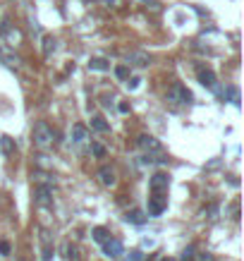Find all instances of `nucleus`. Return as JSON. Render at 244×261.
Masks as SVG:
<instances>
[{"mask_svg":"<svg viewBox=\"0 0 244 261\" xmlns=\"http://www.w3.org/2000/svg\"><path fill=\"white\" fill-rule=\"evenodd\" d=\"M31 139H34V144L38 146V149H48L55 139L53 127H51L48 122H36V125H34V132H31Z\"/></svg>","mask_w":244,"mask_h":261,"instance_id":"nucleus-1","label":"nucleus"},{"mask_svg":"<svg viewBox=\"0 0 244 261\" xmlns=\"http://www.w3.org/2000/svg\"><path fill=\"white\" fill-rule=\"evenodd\" d=\"M191 98H194L191 91L182 84H172L168 89V101H172V103H191Z\"/></svg>","mask_w":244,"mask_h":261,"instance_id":"nucleus-2","label":"nucleus"},{"mask_svg":"<svg viewBox=\"0 0 244 261\" xmlns=\"http://www.w3.org/2000/svg\"><path fill=\"white\" fill-rule=\"evenodd\" d=\"M149 187H151L153 194H165L168 187H170V177H168V173H163V170L153 173L151 175V180H149Z\"/></svg>","mask_w":244,"mask_h":261,"instance_id":"nucleus-3","label":"nucleus"},{"mask_svg":"<svg viewBox=\"0 0 244 261\" xmlns=\"http://www.w3.org/2000/svg\"><path fill=\"white\" fill-rule=\"evenodd\" d=\"M34 202L38 204V206H53V192H51V187L38 185L34 189Z\"/></svg>","mask_w":244,"mask_h":261,"instance_id":"nucleus-4","label":"nucleus"},{"mask_svg":"<svg viewBox=\"0 0 244 261\" xmlns=\"http://www.w3.org/2000/svg\"><path fill=\"white\" fill-rule=\"evenodd\" d=\"M122 242L120 240H115V237H108L106 242H103V254L108 257V259H117V257H122Z\"/></svg>","mask_w":244,"mask_h":261,"instance_id":"nucleus-5","label":"nucleus"},{"mask_svg":"<svg viewBox=\"0 0 244 261\" xmlns=\"http://www.w3.org/2000/svg\"><path fill=\"white\" fill-rule=\"evenodd\" d=\"M165 208H168V197L153 194V197L149 199V216H161Z\"/></svg>","mask_w":244,"mask_h":261,"instance_id":"nucleus-6","label":"nucleus"},{"mask_svg":"<svg viewBox=\"0 0 244 261\" xmlns=\"http://www.w3.org/2000/svg\"><path fill=\"white\" fill-rule=\"evenodd\" d=\"M125 60L130 65H134V67H146L151 62L149 53H144V51H130V53H125Z\"/></svg>","mask_w":244,"mask_h":261,"instance_id":"nucleus-7","label":"nucleus"},{"mask_svg":"<svg viewBox=\"0 0 244 261\" xmlns=\"http://www.w3.org/2000/svg\"><path fill=\"white\" fill-rule=\"evenodd\" d=\"M136 144L141 146L144 151H161V142H158L156 137H151V134H141V137L136 139Z\"/></svg>","mask_w":244,"mask_h":261,"instance_id":"nucleus-8","label":"nucleus"},{"mask_svg":"<svg viewBox=\"0 0 244 261\" xmlns=\"http://www.w3.org/2000/svg\"><path fill=\"white\" fill-rule=\"evenodd\" d=\"M98 180L106 185V187H113L115 182H117V177H115V170L113 168H108V166H103L101 170H98Z\"/></svg>","mask_w":244,"mask_h":261,"instance_id":"nucleus-9","label":"nucleus"},{"mask_svg":"<svg viewBox=\"0 0 244 261\" xmlns=\"http://www.w3.org/2000/svg\"><path fill=\"white\" fill-rule=\"evenodd\" d=\"M199 82L206 89H216V75L211 70H199Z\"/></svg>","mask_w":244,"mask_h":261,"instance_id":"nucleus-10","label":"nucleus"},{"mask_svg":"<svg viewBox=\"0 0 244 261\" xmlns=\"http://www.w3.org/2000/svg\"><path fill=\"white\" fill-rule=\"evenodd\" d=\"M89 70H94V72H108L110 62L106 58H91L89 60Z\"/></svg>","mask_w":244,"mask_h":261,"instance_id":"nucleus-11","label":"nucleus"},{"mask_svg":"<svg viewBox=\"0 0 244 261\" xmlns=\"http://www.w3.org/2000/svg\"><path fill=\"white\" fill-rule=\"evenodd\" d=\"M125 221H127V223H134V225H141V223L146 221V216H144V211L132 208V211H127V213H125Z\"/></svg>","mask_w":244,"mask_h":261,"instance_id":"nucleus-12","label":"nucleus"},{"mask_svg":"<svg viewBox=\"0 0 244 261\" xmlns=\"http://www.w3.org/2000/svg\"><path fill=\"white\" fill-rule=\"evenodd\" d=\"M72 139L81 144V142H86L89 139V130L84 127V125H72Z\"/></svg>","mask_w":244,"mask_h":261,"instance_id":"nucleus-13","label":"nucleus"},{"mask_svg":"<svg viewBox=\"0 0 244 261\" xmlns=\"http://www.w3.org/2000/svg\"><path fill=\"white\" fill-rule=\"evenodd\" d=\"M0 151H2L5 156H12V153H15V142H12L7 134H0Z\"/></svg>","mask_w":244,"mask_h":261,"instance_id":"nucleus-14","label":"nucleus"},{"mask_svg":"<svg viewBox=\"0 0 244 261\" xmlns=\"http://www.w3.org/2000/svg\"><path fill=\"white\" fill-rule=\"evenodd\" d=\"M91 130H96V132H108L110 125L106 122V117L94 115V117H91Z\"/></svg>","mask_w":244,"mask_h":261,"instance_id":"nucleus-15","label":"nucleus"},{"mask_svg":"<svg viewBox=\"0 0 244 261\" xmlns=\"http://www.w3.org/2000/svg\"><path fill=\"white\" fill-rule=\"evenodd\" d=\"M55 48H57V41H55L53 36H43V56L51 58L55 53Z\"/></svg>","mask_w":244,"mask_h":261,"instance_id":"nucleus-16","label":"nucleus"},{"mask_svg":"<svg viewBox=\"0 0 244 261\" xmlns=\"http://www.w3.org/2000/svg\"><path fill=\"white\" fill-rule=\"evenodd\" d=\"M41 240H43V261H51L53 259V247H51L48 232H41Z\"/></svg>","mask_w":244,"mask_h":261,"instance_id":"nucleus-17","label":"nucleus"},{"mask_svg":"<svg viewBox=\"0 0 244 261\" xmlns=\"http://www.w3.org/2000/svg\"><path fill=\"white\" fill-rule=\"evenodd\" d=\"M91 237H94L96 242H101V244H103V242L110 237V232L106 230V228H101V225H98V228H94V230H91Z\"/></svg>","mask_w":244,"mask_h":261,"instance_id":"nucleus-18","label":"nucleus"},{"mask_svg":"<svg viewBox=\"0 0 244 261\" xmlns=\"http://www.w3.org/2000/svg\"><path fill=\"white\" fill-rule=\"evenodd\" d=\"M31 177H34L36 182H46V187H51V185H53V182H55V180H53V177H51V175L41 173V170H34V175H31Z\"/></svg>","mask_w":244,"mask_h":261,"instance_id":"nucleus-19","label":"nucleus"},{"mask_svg":"<svg viewBox=\"0 0 244 261\" xmlns=\"http://www.w3.org/2000/svg\"><path fill=\"white\" fill-rule=\"evenodd\" d=\"M65 252H67V261H81L79 259V249H77L75 244H67Z\"/></svg>","mask_w":244,"mask_h":261,"instance_id":"nucleus-20","label":"nucleus"},{"mask_svg":"<svg viewBox=\"0 0 244 261\" xmlns=\"http://www.w3.org/2000/svg\"><path fill=\"white\" fill-rule=\"evenodd\" d=\"M225 96H230V101H232V103H240V91H237L235 87L225 89V91H223V98H225Z\"/></svg>","mask_w":244,"mask_h":261,"instance_id":"nucleus-21","label":"nucleus"},{"mask_svg":"<svg viewBox=\"0 0 244 261\" xmlns=\"http://www.w3.org/2000/svg\"><path fill=\"white\" fill-rule=\"evenodd\" d=\"M2 58H5V65H7V67H12V70H19V62H22V60L17 58V56H2Z\"/></svg>","mask_w":244,"mask_h":261,"instance_id":"nucleus-22","label":"nucleus"},{"mask_svg":"<svg viewBox=\"0 0 244 261\" xmlns=\"http://www.w3.org/2000/svg\"><path fill=\"white\" fill-rule=\"evenodd\" d=\"M115 75H117V79H127V77H130V67H127V65H120V67H115Z\"/></svg>","mask_w":244,"mask_h":261,"instance_id":"nucleus-23","label":"nucleus"},{"mask_svg":"<svg viewBox=\"0 0 244 261\" xmlns=\"http://www.w3.org/2000/svg\"><path fill=\"white\" fill-rule=\"evenodd\" d=\"M201 213H204L206 218H216V216H218V206H216V204H211V206H206Z\"/></svg>","mask_w":244,"mask_h":261,"instance_id":"nucleus-24","label":"nucleus"},{"mask_svg":"<svg viewBox=\"0 0 244 261\" xmlns=\"http://www.w3.org/2000/svg\"><path fill=\"white\" fill-rule=\"evenodd\" d=\"M196 259V254H194V244H189L185 252H182V261H194Z\"/></svg>","mask_w":244,"mask_h":261,"instance_id":"nucleus-25","label":"nucleus"},{"mask_svg":"<svg viewBox=\"0 0 244 261\" xmlns=\"http://www.w3.org/2000/svg\"><path fill=\"white\" fill-rule=\"evenodd\" d=\"M91 153L98 156V158H103V156H106V149H103L101 144H91Z\"/></svg>","mask_w":244,"mask_h":261,"instance_id":"nucleus-26","label":"nucleus"},{"mask_svg":"<svg viewBox=\"0 0 244 261\" xmlns=\"http://www.w3.org/2000/svg\"><path fill=\"white\" fill-rule=\"evenodd\" d=\"M141 259H144V257H141V252L134 249V252H130V254H127V259L125 261H141Z\"/></svg>","mask_w":244,"mask_h":261,"instance_id":"nucleus-27","label":"nucleus"},{"mask_svg":"<svg viewBox=\"0 0 244 261\" xmlns=\"http://www.w3.org/2000/svg\"><path fill=\"white\" fill-rule=\"evenodd\" d=\"M0 254H2V257H7V254H10V242H7V240H2V242H0Z\"/></svg>","mask_w":244,"mask_h":261,"instance_id":"nucleus-28","label":"nucleus"},{"mask_svg":"<svg viewBox=\"0 0 244 261\" xmlns=\"http://www.w3.org/2000/svg\"><path fill=\"white\" fill-rule=\"evenodd\" d=\"M232 218H235V221H240V202L232 204Z\"/></svg>","mask_w":244,"mask_h":261,"instance_id":"nucleus-29","label":"nucleus"},{"mask_svg":"<svg viewBox=\"0 0 244 261\" xmlns=\"http://www.w3.org/2000/svg\"><path fill=\"white\" fill-rule=\"evenodd\" d=\"M139 82H141V79H139V77H134V79H130V82H127V87H130L132 91H134V89L139 87Z\"/></svg>","mask_w":244,"mask_h":261,"instance_id":"nucleus-30","label":"nucleus"},{"mask_svg":"<svg viewBox=\"0 0 244 261\" xmlns=\"http://www.w3.org/2000/svg\"><path fill=\"white\" fill-rule=\"evenodd\" d=\"M117 108H120V113H130V103H120Z\"/></svg>","mask_w":244,"mask_h":261,"instance_id":"nucleus-31","label":"nucleus"},{"mask_svg":"<svg viewBox=\"0 0 244 261\" xmlns=\"http://www.w3.org/2000/svg\"><path fill=\"white\" fill-rule=\"evenodd\" d=\"M194 261H213V257H211V254H201L199 259H194Z\"/></svg>","mask_w":244,"mask_h":261,"instance_id":"nucleus-32","label":"nucleus"},{"mask_svg":"<svg viewBox=\"0 0 244 261\" xmlns=\"http://www.w3.org/2000/svg\"><path fill=\"white\" fill-rule=\"evenodd\" d=\"M144 2H153V5H156V0H144ZM156 7H158V5H156Z\"/></svg>","mask_w":244,"mask_h":261,"instance_id":"nucleus-33","label":"nucleus"},{"mask_svg":"<svg viewBox=\"0 0 244 261\" xmlns=\"http://www.w3.org/2000/svg\"><path fill=\"white\" fill-rule=\"evenodd\" d=\"M161 261H172V259H170V257H163V259Z\"/></svg>","mask_w":244,"mask_h":261,"instance_id":"nucleus-34","label":"nucleus"}]
</instances>
